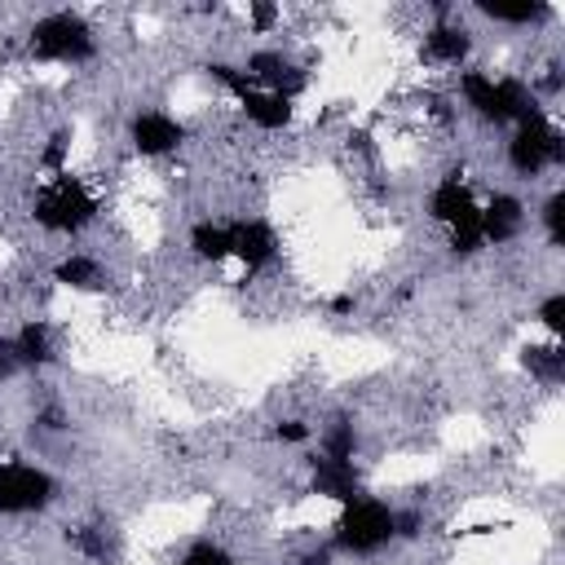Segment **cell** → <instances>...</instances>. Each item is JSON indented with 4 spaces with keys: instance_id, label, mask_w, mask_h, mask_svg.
<instances>
[{
    "instance_id": "8992f818",
    "label": "cell",
    "mask_w": 565,
    "mask_h": 565,
    "mask_svg": "<svg viewBox=\"0 0 565 565\" xmlns=\"http://www.w3.org/2000/svg\"><path fill=\"white\" fill-rule=\"evenodd\" d=\"M565 159V146H561V132L547 124V115L539 106H530V115L516 124L512 141H508V163L521 172V177H534L543 172L547 163H561Z\"/></svg>"
},
{
    "instance_id": "ac0fdd59",
    "label": "cell",
    "mask_w": 565,
    "mask_h": 565,
    "mask_svg": "<svg viewBox=\"0 0 565 565\" xmlns=\"http://www.w3.org/2000/svg\"><path fill=\"white\" fill-rule=\"evenodd\" d=\"M521 362H525V371H530L534 380H543V384H556L561 371H565V353H561L556 344H530V349L521 353Z\"/></svg>"
},
{
    "instance_id": "d4e9b609",
    "label": "cell",
    "mask_w": 565,
    "mask_h": 565,
    "mask_svg": "<svg viewBox=\"0 0 565 565\" xmlns=\"http://www.w3.org/2000/svg\"><path fill=\"white\" fill-rule=\"evenodd\" d=\"M274 437H278V441H305V437H309V428H305L300 419H287V424H278V428H274Z\"/></svg>"
},
{
    "instance_id": "7a4b0ae2",
    "label": "cell",
    "mask_w": 565,
    "mask_h": 565,
    "mask_svg": "<svg viewBox=\"0 0 565 565\" xmlns=\"http://www.w3.org/2000/svg\"><path fill=\"white\" fill-rule=\"evenodd\" d=\"M428 212H433L437 225L450 230V247L455 252L468 256V252L486 247V238H481V207H477V199H472V190L463 185L459 172H450V177L437 181V190L428 199Z\"/></svg>"
},
{
    "instance_id": "603a6c76",
    "label": "cell",
    "mask_w": 565,
    "mask_h": 565,
    "mask_svg": "<svg viewBox=\"0 0 565 565\" xmlns=\"http://www.w3.org/2000/svg\"><path fill=\"white\" fill-rule=\"evenodd\" d=\"M539 322L552 331V335H561L565 331V296L556 291V296H547L543 305H539Z\"/></svg>"
},
{
    "instance_id": "9c48e42d",
    "label": "cell",
    "mask_w": 565,
    "mask_h": 565,
    "mask_svg": "<svg viewBox=\"0 0 565 565\" xmlns=\"http://www.w3.org/2000/svg\"><path fill=\"white\" fill-rule=\"evenodd\" d=\"M230 256H238L243 269L256 274L278 256V234L265 221H234L230 225Z\"/></svg>"
},
{
    "instance_id": "ffe728a7",
    "label": "cell",
    "mask_w": 565,
    "mask_h": 565,
    "mask_svg": "<svg viewBox=\"0 0 565 565\" xmlns=\"http://www.w3.org/2000/svg\"><path fill=\"white\" fill-rule=\"evenodd\" d=\"M353 450H358L353 424H349V419H335V428H331L327 441H322V455H327V459H353Z\"/></svg>"
},
{
    "instance_id": "ba28073f",
    "label": "cell",
    "mask_w": 565,
    "mask_h": 565,
    "mask_svg": "<svg viewBox=\"0 0 565 565\" xmlns=\"http://www.w3.org/2000/svg\"><path fill=\"white\" fill-rule=\"evenodd\" d=\"M128 137H132V150H137V154L159 159V154H172V150L185 141V128H181L172 115H163V110H141V115L132 119Z\"/></svg>"
},
{
    "instance_id": "277c9868",
    "label": "cell",
    "mask_w": 565,
    "mask_h": 565,
    "mask_svg": "<svg viewBox=\"0 0 565 565\" xmlns=\"http://www.w3.org/2000/svg\"><path fill=\"white\" fill-rule=\"evenodd\" d=\"M26 53L40 62H88L97 53V40L79 13H49L31 26Z\"/></svg>"
},
{
    "instance_id": "e0dca14e",
    "label": "cell",
    "mask_w": 565,
    "mask_h": 565,
    "mask_svg": "<svg viewBox=\"0 0 565 565\" xmlns=\"http://www.w3.org/2000/svg\"><path fill=\"white\" fill-rule=\"evenodd\" d=\"M190 247H194V256L199 260H225L230 256V225H216V221H199L194 230H190Z\"/></svg>"
},
{
    "instance_id": "9a60e30c",
    "label": "cell",
    "mask_w": 565,
    "mask_h": 565,
    "mask_svg": "<svg viewBox=\"0 0 565 565\" xmlns=\"http://www.w3.org/2000/svg\"><path fill=\"white\" fill-rule=\"evenodd\" d=\"M516 230H521V199L494 194V199L481 207V238H486V243H508Z\"/></svg>"
},
{
    "instance_id": "484cf974",
    "label": "cell",
    "mask_w": 565,
    "mask_h": 565,
    "mask_svg": "<svg viewBox=\"0 0 565 565\" xmlns=\"http://www.w3.org/2000/svg\"><path fill=\"white\" fill-rule=\"evenodd\" d=\"M247 18H252V26H260V31H265V26H274L278 9H274V4H252V9H247Z\"/></svg>"
},
{
    "instance_id": "4fadbf2b",
    "label": "cell",
    "mask_w": 565,
    "mask_h": 565,
    "mask_svg": "<svg viewBox=\"0 0 565 565\" xmlns=\"http://www.w3.org/2000/svg\"><path fill=\"white\" fill-rule=\"evenodd\" d=\"M4 362L13 366H44L53 362V335L44 322H26L9 344H4Z\"/></svg>"
},
{
    "instance_id": "5b68a950",
    "label": "cell",
    "mask_w": 565,
    "mask_h": 565,
    "mask_svg": "<svg viewBox=\"0 0 565 565\" xmlns=\"http://www.w3.org/2000/svg\"><path fill=\"white\" fill-rule=\"evenodd\" d=\"M463 102L486 119V124H521L534 106L525 84L516 79H494L481 71H463Z\"/></svg>"
},
{
    "instance_id": "4316f807",
    "label": "cell",
    "mask_w": 565,
    "mask_h": 565,
    "mask_svg": "<svg viewBox=\"0 0 565 565\" xmlns=\"http://www.w3.org/2000/svg\"><path fill=\"white\" fill-rule=\"evenodd\" d=\"M62 150H66V132H53V137H49V150H44V163L57 168V163H62Z\"/></svg>"
},
{
    "instance_id": "52a82bcc",
    "label": "cell",
    "mask_w": 565,
    "mask_h": 565,
    "mask_svg": "<svg viewBox=\"0 0 565 565\" xmlns=\"http://www.w3.org/2000/svg\"><path fill=\"white\" fill-rule=\"evenodd\" d=\"M57 494L53 477L44 468L18 463V459H0V512L22 516V512H40L49 508Z\"/></svg>"
},
{
    "instance_id": "7c38bea8",
    "label": "cell",
    "mask_w": 565,
    "mask_h": 565,
    "mask_svg": "<svg viewBox=\"0 0 565 565\" xmlns=\"http://www.w3.org/2000/svg\"><path fill=\"white\" fill-rule=\"evenodd\" d=\"M238 106H243L247 124H256V128H265V132L287 128L291 115H296L291 97H282V93H265V88H256V84H252L247 93H238Z\"/></svg>"
},
{
    "instance_id": "8fae6325",
    "label": "cell",
    "mask_w": 565,
    "mask_h": 565,
    "mask_svg": "<svg viewBox=\"0 0 565 565\" xmlns=\"http://www.w3.org/2000/svg\"><path fill=\"white\" fill-rule=\"evenodd\" d=\"M313 494L335 499V503L358 499L362 494V481H358L353 459H327V455H318L313 459Z\"/></svg>"
},
{
    "instance_id": "5bb4252c",
    "label": "cell",
    "mask_w": 565,
    "mask_h": 565,
    "mask_svg": "<svg viewBox=\"0 0 565 565\" xmlns=\"http://www.w3.org/2000/svg\"><path fill=\"white\" fill-rule=\"evenodd\" d=\"M472 49V35L455 22H437L428 35H424V57L428 62H441V66H459Z\"/></svg>"
},
{
    "instance_id": "6da1fadb",
    "label": "cell",
    "mask_w": 565,
    "mask_h": 565,
    "mask_svg": "<svg viewBox=\"0 0 565 565\" xmlns=\"http://www.w3.org/2000/svg\"><path fill=\"white\" fill-rule=\"evenodd\" d=\"M331 539H335V547L349 552V556H371V552H380L388 539H397V512H393L388 503H380V499L358 494V499L344 503V512H340Z\"/></svg>"
},
{
    "instance_id": "83f0119b",
    "label": "cell",
    "mask_w": 565,
    "mask_h": 565,
    "mask_svg": "<svg viewBox=\"0 0 565 565\" xmlns=\"http://www.w3.org/2000/svg\"><path fill=\"white\" fill-rule=\"evenodd\" d=\"M331 313H353V296H335L331 300Z\"/></svg>"
},
{
    "instance_id": "7402d4cb",
    "label": "cell",
    "mask_w": 565,
    "mask_h": 565,
    "mask_svg": "<svg viewBox=\"0 0 565 565\" xmlns=\"http://www.w3.org/2000/svg\"><path fill=\"white\" fill-rule=\"evenodd\" d=\"M181 565H234V556H230L221 543H194V547L181 556Z\"/></svg>"
},
{
    "instance_id": "cb8c5ba5",
    "label": "cell",
    "mask_w": 565,
    "mask_h": 565,
    "mask_svg": "<svg viewBox=\"0 0 565 565\" xmlns=\"http://www.w3.org/2000/svg\"><path fill=\"white\" fill-rule=\"evenodd\" d=\"M66 539H71L79 552H88V556H106V543H102V534H97V530H88V525H84V530H71Z\"/></svg>"
},
{
    "instance_id": "2e32d148",
    "label": "cell",
    "mask_w": 565,
    "mask_h": 565,
    "mask_svg": "<svg viewBox=\"0 0 565 565\" xmlns=\"http://www.w3.org/2000/svg\"><path fill=\"white\" fill-rule=\"evenodd\" d=\"M53 278H57L62 287H75V291H102V287H106L97 260H88V256H66V260H57Z\"/></svg>"
},
{
    "instance_id": "d6986e66",
    "label": "cell",
    "mask_w": 565,
    "mask_h": 565,
    "mask_svg": "<svg viewBox=\"0 0 565 565\" xmlns=\"http://www.w3.org/2000/svg\"><path fill=\"white\" fill-rule=\"evenodd\" d=\"M481 13L494 18V22H516V26H525V22H543V18L552 13V4H543V0H521V4H494V0H481Z\"/></svg>"
},
{
    "instance_id": "30bf717a",
    "label": "cell",
    "mask_w": 565,
    "mask_h": 565,
    "mask_svg": "<svg viewBox=\"0 0 565 565\" xmlns=\"http://www.w3.org/2000/svg\"><path fill=\"white\" fill-rule=\"evenodd\" d=\"M247 79L256 84V88H265V93H282V97H296L300 93V71L287 62V57H278V53H252L247 57Z\"/></svg>"
},
{
    "instance_id": "44dd1931",
    "label": "cell",
    "mask_w": 565,
    "mask_h": 565,
    "mask_svg": "<svg viewBox=\"0 0 565 565\" xmlns=\"http://www.w3.org/2000/svg\"><path fill=\"white\" fill-rule=\"evenodd\" d=\"M543 225H547V238L561 247V243H565V194H561V190L543 203Z\"/></svg>"
},
{
    "instance_id": "3957f363",
    "label": "cell",
    "mask_w": 565,
    "mask_h": 565,
    "mask_svg": "<svg viewBox=\"0 0 565 565\" xmlns=\"http://www.w3.org/2000/svg\"><path fill=\"white\" fill-rule=\"evenodd\" d=\"M44 230L53 234H75L97 216V199L88 194V185L71 172H57L40 194H35V212H31Z\"/></svg>"
}]
</instances>
